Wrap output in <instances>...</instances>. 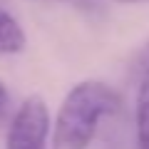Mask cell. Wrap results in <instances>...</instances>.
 Masks as SVG:
<instances>
[{"label":"cell","instance_id":"obj_1","mask_svg":"<svg viewBox=\"0 0 149 149\" xmlns=\"http://www.w3.org/2000/svg\"><path fill=\"white\" fill-rule=\"evenodd\" d=\"M122 109V97L117 90L100 80L77 82L65 95L57 109L50 134V149H87L97 137L100 122Z\"/></svg>","mask_w":149,"mask_h":149},{"label":"cell","instance_id":"obj_2","mask_svg":"<svg viewBox=\"0 0 149 149\" xmlns=\"http://www.w3.org/2000/svg\"><path fill=\"white\" fill-rule=\"evenodd\" d=\"M50 109L40 95H30L13 114L5 134V149H47L50 147Z\"/></svg>","mask_w":149,"mask_h":149},{"label":"cell","instance_id":"obj_3","mask_svg":"<svg viewBox=\"0 0 149 149\" xmlns=\"http://www.w3.org/2000/svg\"><path fill=\"white\" fill-rule=\"evenodd\" d=\"M134 142H137V149H149V42L142 47V57L137 65Z\"/></svg>","mask_w":149,"mask_h":149},{"label":"cell","instance_id":"obj_4","mask_svg":"<svg viewBox=\"0 0 149 149\" xmlns=\"http://www.w3.org/2000/svg\"><path fill=\"white\" fill-rule=\"evenodd\" d=\"M25 30L8 10L0 8V55H17L25 50Z\"/></svg>","mask_w":149,"mask_h":149},{"label":"cell","instance_id":"obj_5","mask_svg":"<svg viewBox=\"0 0 149 149\" xmlns=\"http://www.w3.org/2000/svg\"><path fill=\"white\" fill-rule=\"evenodd\" d=\"M8 112H10V95H8V87L0 82V122L8 117Z\"/></svg>","mask_w":149,"mask_h":149},{"label":"cell","instance_id":"obj_6","mask_svg":"<svg viewBox=\"0 0 149 149\" xmlns=\"http://www.w3.org/2000/svg\"><path fill=\"white\" fill-rule=\"evenodd\" d=\"M57 3H65V5L80 8V10H95V0H57Z\"/></svg>","mask_w":149,"mask_h":149},{"label":"cell","instance_id":"obj_7","mask_svg":"<svg viewBox=\"0 0 149 149\" xmlns=\"http://www.w3.org/2000/svg\"><path fill=\"white\" fill-rule=\"evenodd\" d=\"M112 3H122V5H139V3H149V0H112Z\"/></svg>","mask_w":149,"mask_h":149}]
</instances>
